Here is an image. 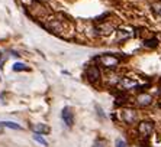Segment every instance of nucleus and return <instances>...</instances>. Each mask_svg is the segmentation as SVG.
I'll use <instances>...</instances> for the list:
<instances>
[{"label": "nucleus", "instance_id": "1", "mask_svg": "<svg viewBox=\"0 0 161 147\" xmlns=\"http://www.w3.org/2000/svg\"><path fill=\"white\" fill-rule=\"evenodd\" d=\"M96 61H97L103 68H106V69H115L120 63V59L115 55H110V53H103V55L97 56Z\"/></svg>", "mask_w": 161, "mask_h": 147}, {"label": "nucleus", "instance_id": "2", "mask_svg": "<svg viewBox=\"0 0 161 147\" xmlns=\"http://www.w3.org/2000/svg\"><path fill=\"white\" fill-rule=\"evenodd\" d=\"M120 120L125 123V124H135L136 120H138V114L134 108H124L120 111Z\"/></svg>", "mask_w": 161, "mask_h": 147}, {"label": "nucleus", "instance_id": "3", "mask_svg": "<svg viewBox=\"0 0 161 147\" xmlns=\"http://www.w3.org/2000/svg\"><path fill=\"white\" fill-rule=\"evenodd\" d=\"M86 78L92 82V84H96V82L100 81L102 72H100V69H99V66L97 65H90L86 69Z\"/></svg>", "mask_w": 161, "mask_h": 147}, {"label": "nucleus", "instance_id": "4", "mask_svg": "<svg viewBox=\"0 0 161 147\" xmlns=\"http://www.w3.org/2000/svg\"><path fill=\"white\" fill-rule=\"evenodd\" d=\"M154 131V123L153 121H141L138 124V133L142 137H150Z\"/></svg>", "mask_w": 161, "mask_h": 147}, {"label": "nucleus", "instance_id": "5", "mask_svg": "<svg viewBox=\"0 0 161 147\" xmlns=\"http://www.w3.org/2000/svg\"><path fill=\"white\" fill-rule=\"evenodd\" d=\"M61 118H63V121L65 123V125L68 127H71L74 124V113L70 107H64L63 108V113H61Z\"/></svg>", "mask_w": 161, "mask_h": 147}, {"label": "nucleus", "instance_id": "6", "mask_svg": "<svg viewBox=\"0 0 161 147\" xmlns=\"http://www.w3.org/2000/svg\"><path fill=\"white\" fill-rule=\"evenodd\" d=\"M136 104L139 107H148L153 104V97L147 92H141L138 97H136Z\"/></svg>", "mask_w": 161, "mask_h": 147}, {"label": "nucleus", "instance_id": "7", "mask_svg": "<svg viewBox=\"0 0 161 147\" xmlns=\"http://www.w3.org/2000/svg\"><path fill=\"white\" fill-rule=\"evenodd\" d=\"M119 84H120V87H122V89H132V88H136V87H138V82L131 79V78H122L119 81Z\"/></svg>", "mask_w": 161, "mask_h": 147}, {"label": "nucleus", "instance_id": "8", "mask_svg": "<svg viewBox=\"0 0 161 147\" xmlns=\"http://www.w3.org/2000/svg\"><path fill=\"white\" fill-rule=\"evenodd\" d=\"M31 129H32V131H34L35 134H47V133H49V127L47 124H42V123L32 124Z\"/></svg>", "mask_w": 161, "mask_h": 147}, {"label": "nucleus", "instance_id": "9", "mask_svg": "<svg viewBox=\"0 0 161 147\" xmlns=\"http://www.w3.org/2000/svg\"><path fill=\"white\" fill-rule=\"evenodd\" d=\"M0 127H8L12 130H22V125H19L18 123L13 121H0Z\"/></svg>", "mask_w": 161, "mask_h": 147}, {"label": "nucleus", "instance_id": "10", "mask_svg": "<svg viewBox=\"0 0 161 147\" xmlns=\"http://www.w3.org/2000/svg\"><path fill=\"white\" fill-rule=\"evenodd\" d=\"M12 69L15 71V72H20V71H29L31 68H29L28 65H25V63L16 62V63H13V66H12Z\"/></svg>", "mask_w": 161, "mask_h": 147}, {"label": "nucleus", "instance_id": "11", "mask_svg": "<svg viewBox=\"0 0 161 147\" xmlns=\"http://www.w3.org/2000/svg\"><path fill=\"white\" fill-rule=\"evenodd\" d=\"M144 46H145V48H157V46H158V41L155 39V38L147 39V41L144 42Z\"/></svg>", "mask_w": 161, "mask_h": 147}, {"label": "nucleus", "instance_id": "12", "mask_svg": "<svg viewBox=\"0 0 161 147\" xmlns=\"http://www.w3.org/2000/svg\"><path fill=\"white\" fill-rule=\"evenodd\" d=\"M93 147H108V141L105 139H97L93 143Z\"/></svg>", "mask_w": 161, "mask_h": 147}, {"label": "nucleus", "instance_id": "13", "mask_svg": "<svg viewBox=\"0 0 161 147\" xmlns=\"http://www.w3.org/2000/svg\"><path fill=\"white\" fill-rule=\"evenodd\" d=\"M34 140H35V141H38V143H41L42 146H48V141H47V140H45L44 137L41 136V134H35Z\"/></svg>", "mask_w": 161, "mask_h": 147}, {"label": "nucleus", "instance_id": "14", "mask_svg": "<svg viewBox=\"0 0 161 147\" xmlns=\"http://www.w3.org/2000/svg\"><path fill=\"white\" fill-rule=\"evenodd\" d=\"M153 9H154V12H155L158 16H161V2H157V3H154V4H153Z\"/></svg>", "mask_w": 161, "mask_h": 147}, {"label": "nucleus", "instance_id": "15", "mask_svg": "<svg viewBox=\"0 0 161 147\" xmlns=\"http://www.w3.org/2000/svg\"><path fill=\"white\" fill-rule=\"evenodd\" d=\"M115 146H116V147H128V143L125 141V140H122V139H116Z\"/></svg>", "mask_w": 161, "mask_h": 147}, {"label": "nucleus", "instance_id": "16", "mask_svg": "<svg viewBox=\"0 0 161 147\" xmlns=\"http://www.w3.org/2000/svg\"><path fill=\"white\" fill-rule=\"evenodd\" d=\"M96 110L99 111V115H100V117L103 118V113H102V108H100V107H99V105H96Z\"/></svg>", "mask_w": 161, "mask_h": 147}, {"label": "nucleus", "instance_id": "17", "mask_svg": "<svg viewBox=\"0 0 161 147\" xmlns=\"http://www.w3.org/2000/svg\"><path fill=\"white\" fill-rule=\"evenodd\" d=\"M2 131H3V130H2V127H0V134H2Z\"/></svg>", "mask_w": 161, "mask_h": 147}]
</instances>
